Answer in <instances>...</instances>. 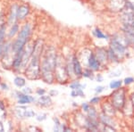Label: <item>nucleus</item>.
I'll return each mask as SVG.
<instances>
[{
	"label": "nucleus",
	"instance_id": "obj_37",
	"mask_svg": "<svg viewBox=\"0 0 134 132\" xmlns=\"http://www.w3.org/2000/svg\"><path fill=\"white\" fill-rule=\"evenodd\" d=\"M102 81H103V77L101 76L100 74H98V76H97V81H98V82H102Z\"/></svg>",
	"mask_w": 134,
	"mask_h": 132
},
{
	"label": "nucleus",
	"instance_id": "obj_21",
	"mask_svg": "<svg viewBox=\"0 0 134 132\" xmlns=\"http://www.w3.org/2000/svg\"><path fill=\"white\" fill-rule=\"evenodd\" d=\"M88 112V117L91 120H98V112H97V110L95 109L94 107H90Z\"/></svg>",
	"mask_w": 134,
	"mask_h": 132
},
{
	"label": "nucleus",
	"instance_id": "obj_18",
	"mask_svg": "<svg viewBox=\"0 0 134 132\" xmlns=\"http://www.w3.org/2000/svg\"><path fill=\"white\" fill-rule=\"evenodd\" d=\"M6 119V107L3 101L0 100V120L3 122Z\"/></svg>",
	"mask_w": 134,
	"mask_h": 132
},
{
	"label": "nucleus",
	"instance_id": "obj_23",
	"mask_svg": "<svg viewBox=\"0 0 134 132\" xmlns=\"http://www.w3.org/2000/svg\"><path fill=\"white\" fill-rule=\"evenodd\" d=\"M71 96H72V97H77V96L84 97V96H85V95H84L83 89L79 88V89L72 90V92H71Z\"/></svg>",
	"mask_w": 134,
	"mask_h": 132
},
{
	"label": "nucleus",
	"instance_id": "obj_14",
	"mask_svg": "<svg viewBox=\"0 0 134 132\" xmlns=\"http://www.w3.org/2000/svg\"><path fill=\"white\" fill-rule=\"evenodd\" d=\"M99 120H100V122L103 123L104 125H107V126H115V124H114V122L113 120V118H112V116H109L107 115V114L105 113H102L99 117Z\"/></svg>",
	"mask_w": 134,
	"mask_h": 132
},
{
	"label": "nucleus",
	"instance_id": "obj_24",
	"mask_svg": "<svg viewBox=\"0 0 134 132\" xmlns=\"http://www.w3.org/2000/svg\"><path fill=\"white\" fill-rule=\"evenodd\" d=\"M122 81L115 79V81H113L110 82L109 87H110V88H112V89H118V88L122 86Z\"/></svg>",
	"mask_w": 134,
	"mask_h": 132
},
{
	"label": "nucleus",
	"instance_id": "obj_12",
	"mask_svg": "<svg viewBox=\"0 0 134 132\" xmlns=\"http://www.w3.org/2000/svg\"><path fill=\"white\" fill-rule=\"evenodd\" d=\"M96 56L98 59V61L100 62L101 64H105L108 60V55H107V51H105V49L104 48H98L97 49Z\"/></svg>",
	"mask_w": 134,
	"mask_h": 132
},
{
	"label": "nucleus",
	"instance_id": "obj_6",
	"mask_svg": "<svg viewBox=\"0 0 134 132\" xmlns=\"http://www.w3.org/2000/svg\"><path fill=\"white\" fill-rule=\"evenodd\" d=\"M16 94V98L18 99V105H29L31 103H33V102L36 101L35 97H33L31 95H27L24 94L23 92L17 91L15 92Z\"/></svg>",
	"mask_w": 134,
	"mask_h": 132
},
{
	"label": "nucleus",
	"instance_id": "obj_35",
	"mask_svg": "<svg viewBox=\"0 0 134 132\" xmlns=\"http://www.w3.org/2000/svg\"><path fill=\"white\" fill-rule=\"evenodd\" d=\"M0 88H1L3 90H8V89H9L8 86L6 85L5 83H4V82H1V84H0Z\"/></svg>",
	"mask_w": 134,
	"mask_h": 132
},
{
	"label": "nucleus",
	"instance_id": "obj_11",
	"mask_svg": "<svg viewBox=\"0 0 134 132\" xmlns=\"http://www.w3.org/2000/svg\"><path fill=\"white\" fill-rule=\"evenodd\" d=\"M36 105L40 107H48L52 105V100L50 96H40L38 100L36 101Z\"/></svg>",
	"mask_w": 134,
	"mask_h": 132
},
{
	"label": "nucleus",
	"instance_id": "obj_9",
	"mask_svg": "<svg viewBox=\"0 0 134 132\" xmlns=\"http://www.w3.org/2000/svg\"><path fill=\"white\" fill-rule=\"evenodd\" d=\"M17 8H18V5H16V4H14L10 8L9 14H8L7 21H6L7 26H9V27L12 26L13 24H14L15 22H18V19H17Z\"/></svg>",
	"mask_w": 134,
	"mask_h": 132
},
{
	"label": "nucleus",
	"instance_id": "obj_17",
	"mask_svg": "<svg viewBox=\"0 0 134 132\" xmlns=\"http://www.w3.org/2000/svg\"><path fill=\"white\" fill-rule=\"evenodd\" d=\"M14 84L15 85L17 88H23L26 85V81L24 78L21 77V76H17L14 78Z\"/></svg>",
	"mask_w": 134,
	"mask_h": 132
},
{
	"label": "nucleus",
	"instance_id": "obj_36",
	"mask_svg": "<svg viewBox=\"0 0 134 132\" xmlns=\"http://www.w3.org/2000/svg\"><path fill=\"white\" fill-rule=\"evenodd\" d=\"M57 95V91H55V90H50L49 91V96H55Z\"/></svg>",
	"mask_w": 134,
	"mask_h": 132
},
{
	"label": "nucleus",
	"instance_id": "obj_16",
	"mask_svg": "<svg viewBox=\"0 0 134 132\" xmlns=\"http://www.w3.org/2000/svg\"><path fill=\"white\" fill-rule=\"evenodd\" d=\"M104 106H105V108H107V111H104V113L107 114V115L109 116H114V114H115V108H114V106L112 104H105L104 105Z\"/></svg>",
	"mask_w": 134,
	"mask_h": 132
},
{
	"label": "nucleus",
	"instance_id": "obj_8",
	"mask_svg": "<svg viewBox=\"0 0 134 132\" xmlns=\"http://www.w3.org/2000/svg\"><path fill=\"white\" fill-rule=\"evenodd\" d=\"M87 64H88V67L90 69H91L92 71H98L99 70V68H100V66H101L100 62L98 61L96 55H95L93 52H90V55H88V58Z\"/></svg>",
	"mask_w": 134,
	"mask_h": 132
},
{
	"label": "nucleus",
	"instance_id": "obj_26",
	"mask_svg": "<svg viewBox=\"0 0 134 132\" xmlns=\"http://www.w3.org/2000/svg\"><path fill=\"white\" fill-rule=\"evenodd\" d=\"M36 116V113L33 110H31V109H27L26 110V112H25V117L26 119L27 118H32V117H35Z\"/></svg>",
	"mask_w": 134,
	"mask_h": 132
},
{
	"label": "nucleus",
	"instance_id": "obj_7",
	"mask_svg": "<svg viewBox=\"0 0 134 132\" xmlns=\"http://www.w3.org/2000/svg\"><path fill=\"white\" fill-rule=\"evenodd\" d=\"M30 11H31V8L26 4L18 5V8H17V19H18V21H24L27 18V16L29 15Z\"/></svg>",
	"mask_w": 134,
	"mask_h": 132
},
{
	"label": "nucleus",
	"instance_id": "obj_40",
	"mask_svg": "<svg viewBox=\"0 0 134 132\" xmlns=\"http://www.w3.org/2000/svg\"><path fill=\"white\" fill-rule=\"evenodd\" d=\"M0 84H1V81H0Z\"/></svg>",
	"mask_w": 134,
	"mask_h": 132
},
{
	"label": "nucleus",
	"instance_id": "obj_1",
	"mask_svg": "<svg viewBox=\"0 0 134 132\" xmlns=\"http://www.w3.org/2000/svg\"><path fill=\"white\" fill-rule=\"evenodd\" d=\"M31 35V23L26 22L17 34V38L12 43L13 53L15 54L16 52L24 48L25 45L29 42L30 38Z\"/></svg>",
	"mask_w": 134,
	"mask_h": 132
},
{
	"label": "nucleus",
	"instance_id": "obj_28",
	"mask_svg": "<svg viewBox=\"0 0 134 132\" xmlns=\"http://www.w3.org/2000/svg\"><path fill=\"white\" fill-rule=\"evenodd\" d=\"M5 24H7V23H6V20L5 18V15H4L3 14H0V29H1V28Z\"/></svg>",
	"mask_w": 134,
	"mask_h": 132
},
{
	"label": "nucleus",
	"instance_id": "obj_4",
	"mask_svg": "<svg viewBox=\"0 0 134 132\" xmlns=\"http://www.w3.org/2000/svg\"><path fill=\"white\" fill-rule=\"evenodd\" d=\"M112 105L116 109H122L125 104V93L124 90H116L112 94Z\"/></svg>",
	"mask_w": 134,
	"mask_h": 132
},
{
	"label": "nucleus",
	"instance_id": "obj_19",
	"mask_svg": "<svg viewBox=\"0 0 134 132\" xmlns=\"http://www.w3.org/2000/svg\"><path fill=\"white\" fill-rule=\"evenodd\" d=\"M107 55H108V60H110L111 62H119V59H120V58L118 57V55L114 53V51L111 48V47L107 50Z\"/></svg>",
	"mask_w": 134,
	"mask_h": 132
},
{
	"label": "nucleus",
	"instance_id": "obj_38",
	"mask_svg": "<svg viewBox=\"0 0 134 132\" xmlns=\"http://www.w3.org/2000/svg\"><path fill=\"white\" fill-rule=\"evenodd\" d=\"M3 131H5V128H4L3 123L0 120V132H3Z\"/></svg>",
	"mask_w": 134,
	"mask_h": 132
},
{
	"label": "nucleus",
	"instance_id": "obj_30",
	"mask_svg": "<svg viewBox=\"0 0 134 132\" xmlns=\"http://www.w3.org/2000/svg\"><path fill=\"white\" fill-rule=\"evenodd\" d=\"M132 82H134V79L132 77L125 78L124 81V83L125 84V85H130V84H131Z\"/></svg>",
	"mask_w": 134,
	"mask_h": 132
},
{
	"label": "nucleus",
	"instance_id": "obj_25",
	"mask_svg": "<svg viewBox=\"0 0 134 132\" xmlns=\"http://www.w3.org/2000/svg\"><path fill=\"white\" fill-rule=\"evenodd\" d=\"M92 75H93V71L91 69H85L82 71V77L84 78H88V79H92Z\"/></svg>",
	"mask_w": 134,
	"mask_h": 132
},
{
	"label": "nucleus",
	"instance_id": "obj_5",
	"mask_svg": "<svg viewBox=\"0 0 134 132\" xmlns=\"http://www.w3.org/2000/svg\"><path fill=\"white\" fill-rule=\"evenodd\" d=\"M110 47L114 51V53L118 55V57H122L125 55L127 50V47L124 45L122 43H121L120 41H118L115 38H113L110 43Z\"/></svg>",
	"mask_w": 134,
	"mask_h": 132
},
{
	"label": "nucleus",
	"instance_id": "obj_15",
	"mask_svg": "<svg viewBox=\"0 0 134 132\" xmlns=\"http://www.w3.org/2000/svg\"><path fill=\"white\" fill-rule=\"evenodd\" d=\"M19 31H20V26H19V23L15 22L14 24L10 26V30L7 33V38H9V39L14 38V37L19 33Z\"/></svg>",
	"mask_w": 134,
	"mask_h": 132
},
{
	"label": "nucleus",
	"instance_id": "obj_13",
	"mask_svg": "<svg viewBox=\"0 0 134 132\" xmlns=\"http://www.w3.org/2000/svg\"><path fill=\"white\" fill-rule=\"evenodd\" d=\"M26 110H27V108H26L24 105H19L18 106H16L14 108V115H15L16 118L19 119V120H24V119H26V117H25Z\"/></svg>",
	"mask_w": 134,
	"mask_h": 132
},
{
	"label": "nucleus",
	"instance_id": "obj_33",
	"mask_svg": "<svg viewBox=\"0 0 134 132\" xmlns=\"http://www.w3.org/2000/svg\"><path fill=\"white\" fill-rule=\"evenodd\" d=\"M21 92L24 93V94H27V95H31L32 93V90L31 89V88H23Z\"/></svg>",
	"mask_w": 134,
	"mask_h": 132
},
{
	"label": "nucleus",
	"instance_id": "obj_27",
	"mask_svg": "<svg viewBox=\"0 0 134 132\" xmlns=\"http://www.w3.org/2000/svg\"><path fill=\"white\" fill-rule=\"evenodd\" d=\"M47 113H40L38 115H36V120L38 122H43V120H47Z\"/></svg>",
	"mask_w": 134,
	"mask_h": 132
},
{
	"label": "nucleus",
	"instance_id": "obj_2",
	"mask_svg": "<svg viewBox=\"0 0 134 132\" xmlns=\"http://www.w3.org/2000/svg\"><path fill=\"white\" fill-rule=\"evenodd\" d=\"M40 59L41 55H32L29 64L24 70V74L29 79H38L41 78L40 73Z\"/></svg>",
	"mask_w": 134,
	"mask_h": 132
},
{
	"label": "nucleus",
	"instance_id": "obj_31",
	"mask_svg": "<svg viewBox=\"0 0 134 132\" xmlns=\"http://www.w3.org/2000/svg\"><path fill=\"white\" fill-rule=\"evenodd\" d=\"M105 87H103V86H98V87H97L96 88V89H95V92L97 93V94H100V93H102L104 90H105Z\"/></svg>",
	"mask_w": 134,
	"mask_h": 132
},
{
	"label": "nucleus",
	"instance_id": "obj_22",
	"mask_svg": "<svg viewBox=\"0 0 134 132\" xmlns=\"http://www.w3.org/2000/svg\"><path fill=\"white\" fill-rule=\"evenodd\" d=\"M86 87L85 84H81V82L75 81L72 82V83L70 84V88L72 90H74V89H79V88H81V89H83L84 88Z\"/></svg>",
	"mask_w": 134,
	"mask_h": 132
},
{
	"label": "nucleus",
	"instance_id": "obj_3",
	"mask_svg": "<svg viewBox=\"0 0 134 132\" xmlns=\"http://www.w3.org/2000/svg\"><path fill=\"white\" fill-rule=\"evenodd\" d=\"M55 78L57 81L61 82V83L65 82L69 78L66 70V64L64 59H62L61 55L57 56V62L55 69Z\"/></svg>",
	"mask_w": 134,
	"mask_h": 132
},
{
	"label": "nucleus",
	"instance_id": "obj_29",
	"mask_svg": "<svg viewBox=\"0 0 134 132\" xmlns=\"http://www.w3.org/2000/svg\"><path fill=\"white\" fill-rule=\"evenodd\" d=\"M99 101H100V97H99V96H95V97H93V98L90 99V105H97V104H98Z\"/></svg>",
	"mask_w": 134,
	"mask_h": 132
},
{
	"label": "nucleus",
	"instance_id": "obj_32",
	"mask_svg": "<svg viewBox=\"0 0 134 132\" xmlns=\"http://www.w3.org/2000/svg\"><path fill=\"white\" fill-rule=\"evenodd\" d=\"M81 107H82V110L84 112H87L88 111V109H90V104H88V103H83L82 105H81Z\"/></svg>",
	"mask_w": 134,
	"mask_h": 132
},
{
	"label": "nucleus",
	"instance_id": "obj_20",
	"mask_svg": "<svg viewBox=\"0 0 134 132\" xmlns=\"http://www.w3.org/2000/svg\"><path fill=\"white\" fill-rule=\"evenodd\" d=\"M93 35L96 37L97 38H101V39H107L108 37L105 35V33H103V31H101L99 29H95L93 31Z\"/></svg>",
	"mask_w": 134,
	"mask_h": 132
},
{
	"label": "nucleus",
	"instance_id": "obj_10",
	"mask_svg": "<svg viewBox=\"0 0 134 132\" xmlns=\"http://www.w3.org/2000/svg\"><path fill=\"white\" fill-rule=\"evenodd\" d=\"M72 67H73V72L76 78L82 77V68H81V64L80 62L79 58L76 55L72 56Z\"/></svg>",
	"mask_w": 134,
	"mask_h": 132
},
{
	"label": "nucleus",
	"instance_id": "obj_39",
	"mask_svg": "<svg viewBox=\"0 0 134 132\" xmlns=\"http://www.w3.org/2000/svg\"><path fill=\"white\" fill-rule=\"evenodd\" d=\"M131 104H132L133 108H134V94L131 95Z\"/></svg>",
	"mask_w": 134,
	"mask_h": 132
},
{
	"label": "nucleus",
	"instance_id": "obj_34",
	"mask_svg": "<svg viewBox=\"0 0 134 132\" xmlns=\"http://www.w3.org/2000/svg\"><path fill=\"white\" fill-rule=\"evenodd\" d=\"M36 93H37V95H38V96H43V95L46 94V90L43 89V88H38Z\"/></svg>",
	"mask_w": 134,
	"mask_h": 132
}]
</instances>
